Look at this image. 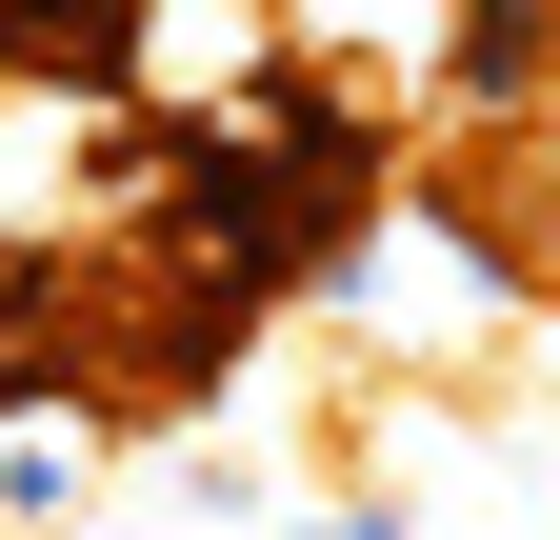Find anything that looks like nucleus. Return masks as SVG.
Returning a JSON list of instances; mask_svg holds the SVG:
<instances>
[{
	"mask_svg": "<svg viewBox=\"0 0 560 540\" xmlns=\"http://www.w3.org/2000/svg\"><path fill=\"white\" fill-rule=\"evenodd\" d=\"M280 40H301V0H120V141H200L241 81H280Z\"/></svg>",
	"mask_w": 560,
	"mask_h": 540,
	"instance_id": "obj_1",
	"label": "nucleus"
}]
</instances>
